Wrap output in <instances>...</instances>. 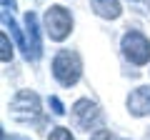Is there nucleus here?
I'll list each match as a JSON object with an SVG mask.
<instances>
[{
  "label": "nucleus",
  "instance_id": "1",
  "mask_svg": "<svg viewBox=\"0 0 150 140\" xmlns=\"http://www.w3.org/2000/svg\"><path fill=\"white\" fill-rule=\"evenodd\" d=\"M50 73H53L55 83L60 88H73L80 83L83 78V58L78 55V50H58L53 55V63H50Z\"/></svg>",
  "mask_w": 150,
  "mask_h": 140
},
{
  "label": "nucleus",
  "instance_id": "2",
  "mask_svg": "<svg viewBox=\"0 0 150 140\" xmlns=\"http://www.w3.org/2000/svg\"><path fill=\"white\" fill-rule=\"evenodd\" d=\"M120 50H123V58L128 60V63L138 65V68H143V65L150 63V38L145 33L135 30V28H128V30L123 33Z\"/></svg>",
  "mask_w": 150,
  "mask_h": 140
},
{
  "label": "nucleus",
  "instance_id": "3",
  "mask_svg": "<svg viewBox=\"0 0 150 140\" xmlns=\"http://www.w3.org/2000/svg\"><path fill=\"white\" fill-rule=\"evenodd\" d=\"M43 28L53 43H63L73 33V13L65 5H50L43 15Z\"/></svg>",
  "mask_w": 150,
  "mask_h": 140
},
{
  "label": "nucleus",
  "instance_id": "4",
  "mask_svg": "<svg viewBox=\"0 0 150 140\" xmlns=\"http://www.w3.org/2000/svg\"><path fill=\"white\" fill-rule=\"evenodd\" d=\"M8 110H10V115L18 123H35V120L40 118V113H43L40 98L33 90H18L15 95H13V100L8 103Z\"/></svg>",
  "mask_w": 150,
  "mask_h": 140
},
{
  "label": "nucleus",
  "instance_id": "5",
  "mask_svg": "<svg viewBox=\"0 0 150 140\" xmlns=\"http://www.w3.org/2000/svg\"><path fill=\"white\" fill-rule=\"evenodd\" d=\"M70 115H73V123L80 130H100L103 128V110L98 108V103H93L90 98H80V100L73 103L70 108Z\"/></svg>",
  "mask_w": 150,
  "mask_h": 140
},
{
  "label": "nucleus",
  "instance_id": "6",
  "mask_svg": "<svg viewBox=\"0 0 150 140\" xmlns=\"http://www.w3.org/2000/svg\"><path fill=\"white\" fill-rule=\"evenodd\" d=\"M25 40H28V60H40L43 55V40H40V23L33 10L25 13Z\"/></svg>",
  "mask_w": 150,
  "mask_h": 140
},
{
  "label": "nucleus",
  "instance_id": "7",
  "mask_svg": "<svg viewBox=\"0 0 150 140\" xmlns=\"http://www.w3.org/2000/svg\"><path fill=\"white\" fill-rule=\"evenodd\" d=\"M125 108L133 118H145L150 113V85H140L125 98Z\"/></svg>",
  "mask_w": 150,
  "mask_h": 140
},
{
  "label": "nucleus",
  "instance_id": "8",
  "mask_svg": "<svg viewBox=\"0 0 150 140\" xmlns=\"http://www.w3.org/2000/svg\"><path fill=\"white\" fill-rule=\"evenodd\" d=\"M90 8L98 18L103 20H118L123 15V5L120 0H90Z\"/></svg>",
  "mask_w": 150,
  "mask_h": 140
},
{
  "label": "nucleus",
  "instance_id": "9",
  "mask_svg": "<svg viewBox=\"0 0 150 140\" xmlns=\"http://www.w3.org/2000/svg\"><path fill=\"white\" fill-rule=\"evenodd\" d=\"M3 25H5L8 30H10V35H13V38L18 40V45H20V50H23V53L28 55V40H25V35H23V30L18 28V23H15V20L10 18V13H5V10H3Z\"/></svg>",
  "mask_w": 150,
  "mask_h": 140
},
{
  "label": "nucleus",
  "instance_id": "10",
  "mask_svg": "<svg viewBox=\"0 0 150 140\" xmlns=\"http://www.w3.org/2000/svg\"><path fill=\"white\" fill-rule=\"evenodd\" d=\"M0 60L5 65L13 60V43L8 40V33H0Z\"/></svg>",
  "mask_w": 150,
  "mask_h": 140
},
{
  "label": "nucleus",
  "instance_id": "11",
  "mask_svg": "<svg viewBox=\"0 0 150 140\" xmlns=\"http://www.w3.org/2000/svg\"><path fill=\"white\" fill-rule=\"evenodd\" d=\"M48 140H75V138H73V133H70L68 128H63V125H58V128H53V130H50Z\"/></svg>",
  "mask_w": 150,
  "mask_h": 140
},
{
  "label": "nucleus",
  "instance_id": "12",
  "mask_svg": "<svg viewBox=\"0 0 150 140\" xmlns=\"http://www.w3.org/2000/svg\"><path fill=\"white\" fill-rule=\"evenodd\" d=\"M48 105H50V110H53L55 115H65V105H63V100H60V98L50 95V98H48Z\"/></svg>",
  "mask_w": 150,
  "mask_h": 140
},
{
  "label": "nucleus",
  "instance_id": "13",
  "mask_svg": "<svg viewBox=\"0 0 150 140\" xmlns=\"http://www.w3.org/2000/svg\"><path fill=\"white\" fill-rule=\"evenodd\" d=\"M90 140H118V138H115V133H112V130L100 128V130H95V133L90 135Z\"/></svg>",
  "mask_w": 150,
  "mask_h": 140
},
{
  "label": "nucleus",
  "instance_id": "14",
  "mask_svg": "<svg viewBox=\"0 0 150 140\" xmlns=\"http://www.w3.org/2000/svg\"><path fill=\"white\" fill-rule=\"evenodd\" d=\"M15 0H3V10H5V13H13V10H15Z\"/></svg>",
  "mask_w": 150,
  "mask_h": 140
},
{
  "label": "nucleus",
  "instance_id": "15",
  "mask_svg": "<svg viewBox=\"0 0 150 140\" xmlns=\"http://www.w3.org/2000/svg\"><path fill=\"white\" fill-rule=\"evenodd\" d=\"M3 140H8V135H5V133H3ZM10 140H28V138H20V135H13Z\"/></svg>",
  "mask_w": 150,
  "mask_h": 140
},
{
  "label": "nucleus",
  "instance_id": "16",
  "mask_svg": "<svg viewBox=\"0 0 150 140\" xmlns=\"http://www.w3.org/2000/svg\"><path fill=\"white\" fill-rule=\"evenodd\" d=\"M133 3H138V0H133Z\"/></svg>",
  "mask_w": 150,
  "mask_h": 140
}]
</instances>
